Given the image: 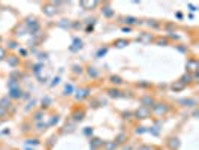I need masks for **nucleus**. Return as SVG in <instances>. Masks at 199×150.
Masks as SVG:
<instances>
[{
    "label": "nucleus",
    "instance_id": "obj_3",
    "mask_svg": "<svg viewBox=\"0 0 199 150\" xmlns=\"http://www.w3.org/2000/svg\"><path fill=\"white\" fill-rule=\"evenodd\" d=\"M115 147V143H110V144H106V150H112Z\"/></svg>",
    "mask_w": 199,
    "mask_h": 150
},
{
    "label": "nucleus",
    "instance_id": "obj_4",
    "mask_svg": "<svg viewBox=\"0 0 199 150\" xmlns=\"http://www.w3.org/2000/svg\"><path fill=\"white\" fill-rule=\"evenodd\" d=\"M5 54H6L5 50H3V48H0V59H3V57H5Z\"/></svg>",
    "mask_w": 199,
    "mask_h": 150
},
{
    "label": "nucleus",
    "instance_id": "obj_2",
    "mask_svg": "<svg viewBox=\"0 0 199 150\" xmlns=\"http://www.w3.org/2000/svg\"><path fill=\"white\" fill-rule=\"evenodd\" d=\"M147 114H148V111H147V110H141V111H138V116H139L141 119H144V117H145Z\"/></svg>",
    "mask_w": 199,
    "mask_h": 150
},
{
    "label": "nucleus",
    "instance_id": "obj_1",
    "mask_svg": "<svg viewBox=\"0 0 199 150\" xmlns=\"http://www.w3.org/2000/svg\"><path fill=\"white\" fill-rule=\"evenodd\" d=\"M81 5H82L84 8H93V6H96L97 3H96V2H82Z\"/></svg>",
    "mask_w": 199,
    "mask_h": 150
}]
</instances>
